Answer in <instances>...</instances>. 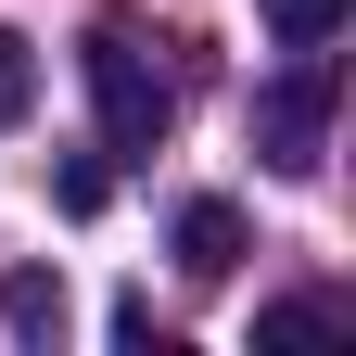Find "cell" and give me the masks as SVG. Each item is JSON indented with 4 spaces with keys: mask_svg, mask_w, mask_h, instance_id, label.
I'll use <instances>...</instances> for the list:
<instances>
[{
    "mask_svg": "<svg viewBox=\"0 0 356 356\" xmlns=\"http://www.w3.org/2000/svg\"><path fill=\"white\" fill-rule=\"evenodd\" d=\"M76 64H89V102H102V153H165V127H178V89L140 64V38H127V26H102Z\"/></svg>",
    "mask_w": 356,
    "mask_h": 356,
    "instance_id": "obj_1",
    "label": "cell"
},
{
    "mask_svg": "<svg viewBox=\"0 0 356 356\" xmlns=\"http://www.w3.org/2000/svg\"><path fill=\"white\" fill-rule=\"evenodd\" d=\"M318 127H331V76L305 64V76H280V89H254V153L280 165V178H305L318 165Z\"/></svg>",
    "mask_w": 356,
    "mask_h": 356,
    "instance_id": "obj_2",
    "label": "cell"
},
{
    "mask_svg": "<svg viewBox=\"0 0 356 356\" xmlns=\"http://www.w3.org/2000/svg\"><path fill=\"white\" fill-rule=\"evenodd\" d=\"M178 267H191V280H229L242 267V204H216V191L178 204Z\"/></svg>",
    "mask_w": 356,
    "mask_h": 356,
    "instance_id": "obj_3",
    "label": "cell"
},
{
    "mask_svg": "<svg viewBox=\"0 0 356 356\" xmlns=\"http://www.w3.org/2000/svg\"><path fill=\"white\" fill-rule=\"evenodd\" d=\"M0 331L13 343H64V280L51 267H0Z\"/></svg>",
    "mask_w": 356,
    "mask_h": 356,
    "instance_id": "obj_4",
    "label": "cell"
},
{
    "mask_svg": "<svg viewBox=\"0 0 356 356\" xmlns=\"http://www.w3.org/2000/svg\"><path fill=\"white\" fill-rule=\"evenodd\" d=\"M254 13H267V38H280V51H331L356 0H254Z\"/></svg>",
    "mask_w": 356,
    "mask_h": 356,
    "instance_id": "obj_5",
    "label": "cell"
},
{
    "mask_svg": "<svg viewBox=\"0 0 356 356\" xmlns=\"http://www.w3.org/2000/svg\"><path fill=\"white\" fill-rule=\"evenodd\" d=\"M331 318H343L331 293H293V305H267V318H254V343H318Z\"/></svg>",
    "mask_w": 356,
    "mask_h": 356,
    "instance_id": "obj_6",
    "label": "cell"
},
{
    "mask_svg": "<svg viewBox=\"0 0 356 356\" xmlns=\"http://www.w3.org/2000/svg\"><path fill=\"white\" fill-rule=\"evenodd\" d=\"M26 102H38V51L0 26V127H26Z\"/></svg>",
    "mask_w": 356,
    "mask_h": 356,
    "instance_id": "obj_7",
    "label": "cell"
}]
</instances>
